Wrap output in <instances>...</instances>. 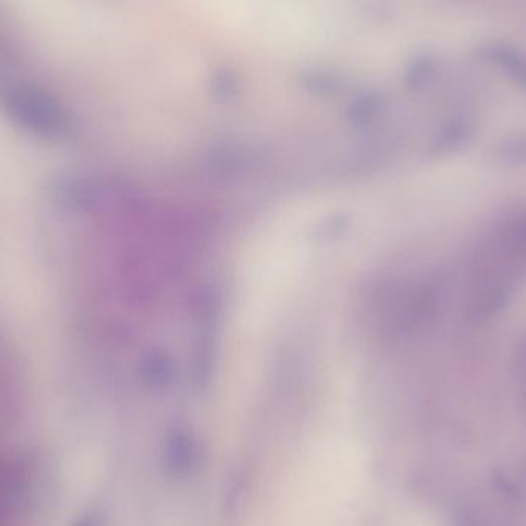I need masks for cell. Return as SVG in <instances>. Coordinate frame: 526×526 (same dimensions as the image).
<instances>
[{
  "label": "cell",
  "mask_w": 526,
  "mask_h": 526,
  "mask_svg": "<svg viewBox=\"0 0 526 526\" xmlns=\"http://www.w3.org/2000/svg\"><path fill=\"white\" fill-rule=\"evenodd\" d=\"M0 107L22 130L42 139H64L71 120L56 97L36 85L8 82L0 87Z\"/></svg>",
  "instance_id": "obj_1"
},
{
  "label": "cell",
  "mask_w": 526,
  "mask_h": 526,
  "mask_svg": "<svg viewBox=\"0 0 526 526\" xmlns=\"http://www.w3.org/2000/svg\"><path fill=\"white\" fill-rule=\"evenodd\" d=\"M487 53L490 54L493 62L513 74L514 79L526 87V60L516 50L505 47V45H499V47L491 45L490 48H487Z\"/></svg>",
  "instance_id": "obj_2"
},
{
  "label": "cell",
  "mask_w": 526,
  "mask_h": 526,
  "mask_svg": "<svg viewBox=\"0 0 526 526\" xmlns=\"http://www.w3.org/2000/svg\"><path fill=\"white\" fill-rule=\"evenodd\" d=\"M499 156L502 162L507 164H526V137L522 139L508 140L500 148Z\"/></svg>",
  "instance_id": "obj_3"
}]
</instances>
